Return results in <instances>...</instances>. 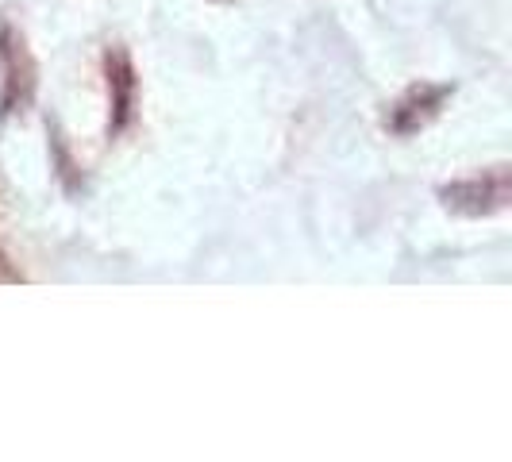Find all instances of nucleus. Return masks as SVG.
I'll return each instance as SVG.
<instances>
[{
	"mask_svg": "<svg viewBox=\"0 0 512 462\" xmlns=\"http://www.w3.org/2000/svg\"><path fill=\"white\" fill-rule=\"evenodd\" d=\"M443 201L455 212H470V216H482V212H497L509 201V178L497 174L486 181H459V185H447L443 189Z\"/></svg>",
	"mask_w": 512,
	"mask_h": 462,
	"instance_id": "f257e3e1",
	"label": "nucleus"
},
{
	"mask_svg": "<svg viewBox=\"0 0 512 462\" xmlns=\"http://www.w3.org/2000/svg\"><path fill=\"white\" fill-rule=\"evenodd\" d=\"M112 81L120 85V97H116V128H124V120H128V112H131V70L120 54H116V77H112Z\"/></svg>",
	"mask_w": 512,
	"mask_h": 462,
	"instance_id": "7ed1b4c3",
	"label": "nucleus"
},
{
	"mask_svg": "<svg viewBox=\"0 0 512 462\" xmlns=\"http://www.w3.org/2000/svg\"><path fill=\"white\" fill-rule=\"evenodd\" d=\"M443 97H447V89H420V93H412L409 101L397 104V112H393V131L409 135V131H416L420 124H428V116H436V108L443 104Z\"/></svg>",
	"mask_w": 512,
	"mask_h": 462,
	"instance_id": "f03ea898",
	"label": "nucleus"
}]
</instances>
